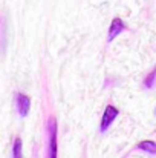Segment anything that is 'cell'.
Masks as SVG:
<instances>
[{
    "instance_id": "1",
    "label": "cell",
    "mask_w": 156,
    "mask_h": 158,
    "mask_svg": "<svg viewBox=\"0 0 156 158\" xmlns=\"http://www.w3.org/2000/svg\"><path fill=\"white\" fill-rule=\"evenodd\" d=\"M48 135H49V141H48V158H57L58 154V146H57V121L52 117L48 121Z\"/></svg>"
},
{
    "instance_id": "7",
    "label": "cell",
    "mask_w": 156,
    "mask_h": 158,
    "mask_svg": "<svg viewBox=\"0 0 156 158\" xmlns=\"http://www.w3.org/2000/svg\"><path fill=\"white\" fill-rule=\"evenodd\" d=\"M155 81H156V68H153V71L144 78V86L147 89H152L153 85H155Z\"/></svg>"
},
{
    "instance_id": "6",
    "label": "cell",
    "mask_w": 156,
    "mask_h": 158,
    "mask_svg": "<svg viewBox=\"0 0 156 158\" xmlns=\"http://www.w3.org/2000/svg\"><path fill=\"white\" fill-rule=\"evenodd\" d=\"M12 158H23V143L18 137H15L12 144Z\"/></svg>"
},
{
    "instance_id": "3",
    "label": "cell",
    "mask_w": 156,
    "mask_h": 158,
    "mask_svg": "<svg viewBox=\"0 0 156 158\" xmlns=\"http://www.w3.org/2000/svg\"><path fill=\"white\" fill-rule=\"evenodd\" d=\"M15 106H17L18 115L23 118V117H26V115L29 114V109H31V98H29L28 95L18 92L17 97H15Z\"/></svg>"
},
{
    "instance_id": "2",
    "label": "cell",
    "mask_w": 156,
    "mask_h": 158,
    "mask_svg": "<svg viewBox=\"0 0 156 158\" xmlns=\"http://www.w3.org/2000/svg\"><path fill=\"white\" fill-rule=\"evenodd\" d=\"M118 115H119V110H118L113 105L106 106V109H104V112H103V117H101V126H100V131H101V132H106V131L110 127V124L115 121V118H116Z\"/></svg>"
},
{
    "instance_id": "5",
    "label": "cell",
    "mask_w": 156,
    "mask_h": 158,
    "mask_svg": "<svg viewBox=\"0 0 156 158\" xmlns=\"http://www.w3.org/2000/svg\"><path fill=\"white\" fill-rule=\"evenodd\" d=\"M138 149L147 152V154H156V141H152V140H144V141H139L136 144Z\"/></svg>"
},
{
    "instance_id": "4",
    "label": "cell",
    "mask_w": 156,
    "mask_h": 158,
    "mask_svg": "<svg viewBox=\"0 0 156 158\" xmlns=\"http://www.w3.org/2000/svg\"><path fill=\"white\" fill-rule=\"evenodd\" d=\"M126 29V23L122 22V19L119 17H115L112 22H110V26H109V35H107V42H112L116 35H119L122 31Z\"/></svg>"
}]
</instances>
